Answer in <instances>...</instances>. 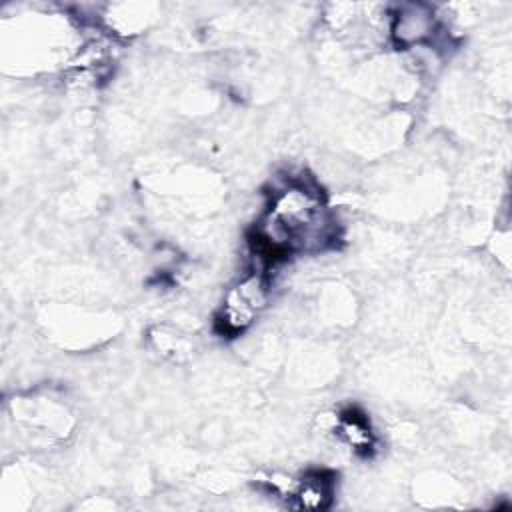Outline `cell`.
<instances>
[{
    "label": "cell",
    "instance_id": "cell-1",
    "mask_svg": "<svg viewBox=\"0 0 512 512\" xmlns=\"http://www.w3.org/2000/svg\"><path fill=\"white\" fill-rule=\"evenodd\" d=\"M256 240L260 256L266 258L314 252L334 240V222L320 192L306 184H288L272 196Z\"/></svg>",
    "mask_w": 512,
    "mask_h": 512
},
{
    "label": "cell",
    "instance_id": "cell-2",
    "mask_svg": "<svg viewBox=\"0 0 512 512\" xmlns=\"http://www.w3.org/2000/svg\"><path fill=\"white\" fill-rule=\"evenodd\" d=\"M268 302V282L262 272H252L232 286L222 302L218 326L222 334L236 336L244 332Z\"/></svg>",
    "mask_w": 512,
    "mask_h": 512
},
{
    "label": "cell",
    "instance_id": "cell-3",
    "mask_svg": "<svg viewBox=\"0 0 512 512\" xmlns=\"http://www.w3.org/2000/svg\"><path fill=\"white\" fill-rule=\"evenodd\" d=\"M434 34V10L426 4H404L392 18V38L398 46L426 42Z\"/></svg>",
    "mask_w": 512,
    "mask_h": 512
},
{
    "label": "cell",
    "instance_id": "cell-4",
    "mask_svg": "<svg viewBox=\"0 0 512 512\" xmlns=\"http://www.w3.org/2000/svg\"><path fill=\"white\" fill-rule=\"evenodd\" d=\"M290 496L296 508H326L332 500V478L324 472L306 474Z\"/></svg>",
    "mask_w": 512,
    "mask_h": 512
},
{
    "label": "cell",
    "instance_id": "cell-5",
    "mask_svg": "<svg viewBox=\"0 0 512 512\" xmlns=\"http://www.w3.org/2000/svg\"><path fill=\"white\" fill-rule=\"evenodd\" d=\"M336 434L354 450H368L372 446V432L362 414L344 412L336 422Z\"/></svg>",
    "mask_w": 512,
    "mask_h": 512
}]
</instances>
